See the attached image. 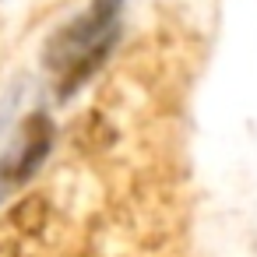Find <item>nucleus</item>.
Returning <instances> with one entry per match:
<instances>
[{"label":"nucleus","instance_id":"obj_3","mask_svg":"<svg viewBox=\"0 0 257 257\" xmlns=\"http://www.w3.org/2000/svg\"><path fill=\"white\" fill-rule=\"evenodd\" d=\"M11 222H15L22 232H39V229H43V222H46L43 197H25V201L11 211Z\"/></svg>","mask_w":257,"mask_h":257},{"label":"nucleus","instance_id":"obj_1","mask_svg":"<svg viewBox=\"0 0 257 257\" xmlns=\"http://www.w3.org/2000/svg\"><path fill=\"white\" fill-rule=\"evenodd\" d=\"M123 0H92L88 11L57 29L43 46V67L57 74V95L71 99L85 88L116 46V18Z\"/></svg>","mask_w":257,"mask_h":257},{"label":"nucleus","instance_id":"obj_2","mask_svg":"<svg viewBox=\"0 0 257 257\" xmlns=\"http://www.w3.org/2000/svg\"><path fill=\"white\" fill-rule=\"evenodd\" d=\"M53 141H57L53 120H50L46 113H29V116L22 120V131H18V141H15L11 155L0 162V194L29 183V180L43 169V162L50 159Z\"/></svg>","mask_w":257,"mask_h":257}]
</instances>
